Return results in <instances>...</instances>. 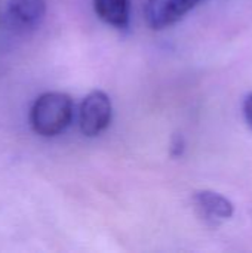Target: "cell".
Listing matches in <instances>:
<instances>
[{"label": "cell", "mask_w": 252, "mask_h": 253, "mask_svg": "<svg viewBox=\"0 0 252 253\" xmlns=\"http://www.w3.org/2000/svg\"><path fill=\"white\" fill-rule=\"evenodd\" d=\"M193 203L199 218H202L209 227H218L223 221L230 219L235 213L233 203L223 194L211 190L195 193Z\"/></svg>", "instance_id": "cell-4"}, {"label": "cell", "mask_w": 252, "mask_h": 253, "mask_svg": "<svg viewBox=\"0 0 252 253\" xmlns=\"http://www.w3.org/2000/svg\"><path fill=\"white\" fill-rule=\"evenodd\" d=\"M46 15L45 0H7L6 16L12 27L18 30L36 28Z\"/></svg>", "instance_id": "cell-5"}, {"label": "cell", "mask_w": 252, "mask_h": 253, "mask_svg": "<svg viewBox=\"0 0 252 253\" xmlns=\"http://www.w3.org/2000/svg\"><path fill=\"white\" fill-rule=\"evenodd\" d=\"M97 15L108 25L125 30L129 25V0H94Z\"/></svg>", "instance_id": "cell-6"}, {"label": "cell", "mask_w": 252, "mask_h": 253, "mask_svg": "<svg viewBox=\"0 0 252 253\" xmlns=\"http://www.w3.org/2000/svg\"><path fill=\"white\" fill-rule=\"evenodd\" d=\"M184 148H186L184 138L180 133L174 135V138L171 141V156L172 157H181L184 153Z\"/></svg>", "instance_id": "cell-7"}, {"label": "cell", "mask_w": 252, "mask_h": 253, "mask_svg": "<svg viewBox=\"0 0 252 253\" xmlns=\"http://www.w3.org/2000/svg\"><path fill=\"white\" fill-rule=\"evenodd\" d=\"M244 116L248 126L252 129V92L248 93L244 99Z\"/></svg>", "instance_id": "cell-8"}, {"label": "cell", "mask_w": 252, "mask_h": 253, "mask_svg": "<svg viewBox=\"0 0 252 253\" xmlns=\"http://www.w3.org/2000/svg\"><path fill=\"white\" fill-rule=\"evenodd\" d=\"M73 119V101L62 92H46L36 98L30 110L33 130L46 138L64 132Z\"/></svg>", "instance_id": "cell-1"}, {"label": "cell", "mask_w": 252, "mask_h": 253, "mask_svg": "<svg viewBox=\"0 0 252 253\" xmlns=\"http://www.w3.org/2000/svg\"><path fill=\"white\" fill-rule=\"evenodd\" d=\"M111 101L102 90H94L85 96L79 108V127L80 132L94 138L104 132L111 122Z\"/></svg>", "instance_id": "cell-2"}, {"label": "cell", "mask_w": 252, "mask_h": 253, "mask_svg": "<svg viewBox=\"0 0 252 253\" xmlns=\"http://www.w3.org/2000/svg\"><path fill=\"white\" fill-rule=\"evenodd\" d=\"M201 0H147L144 16L153 30H163L180 21Z\"/></svg>", "instance_id": "cell-3"}]
</instances>
